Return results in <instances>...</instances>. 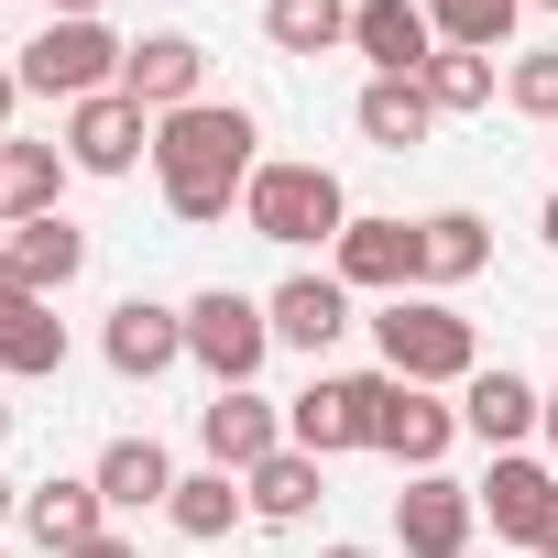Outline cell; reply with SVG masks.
<instances>
[{
  "label": "cell",
  "instance_id": "6da1fadb",
  "mask_svg": "<svg viewBox=\"0 0 558 558\" xmlns=\"http://www.w3.org/2000/svg\"><path fill=\"white\" fill-rule=\"evenodd\" d=\"M252 110H219V99H197V110H165V132H154V175H165V208L175 219H230V197L252 186Z\"/></svg>",
  "mask_w": 558,
  "mask_h": 558
},
{
  "label": "cell",
  "instance_id": "7a4b0ae2",
  "mask_svg": "<svg viewBox=\"0 0 558 558\" xmlns=\"http://www.w3.org/2000/svg\"><path fill=\"white\" fill-rule=\"evenodd\" d=\"M373 340H384V373H395V384H471V373H482L471 318L438 307V296H395V307L373 318Z\"/></svg>",
  "mask_w": 558,
  "mask_h": 558
},
{
  "label": "cell",
  "instance_id": "3957f363",
  "mask_svg": "<svg viewBox=\"0 0 558 558\" xmlns=\"http://www.w3.org/2000/svg\"><path fill=\"white\" fill-rule=\"evenodd\" d=\"M241 219H252V241H340L351 230V197H340L329 165H252Z\"/></svg>",
  "mask_w": 558,
  "mask_h": 558
},
{
  "label": "cell",
  "instance_id": "277c9868",
  "mask_svg": "<svg viewBox=\"0 0 558 558\" xmlns=\"http://www.w3.org/2000/svg\"><path fill=\"white\" fill-rule=\"evenodd\" d=\"M121 56H132V45H121L110 23H45V34L23 45V88H34V99H66V110H77V99L121 88Z\"/></svg>",
  "mask_w": 558,
  "mask_h": 558
},
{
  "label": "cell",
  "instance_id": "5b68a950",
  "mask_svg": "<svg viewBox=\"0 0 558 558\" xmlns=\"http://www.w3.org/2000/svg\"><path fill=\"white\" fill-rule=\"evenodd\" d=\"M263 351H274V318H263L252 296L208 286V296L186 307V362H197L208 384H252V373H263Z\"/></svg>",
  "mask_w": 558,
  "mask_h": 558
},
{
  "label": "cell",
  "instance_id": "8992f818",
  "mask_svg": "<svg viewBox=\"0 0 558 558\" xmlns=\"http://www.w3.org/2000/svg\"><path fill=\"white\" fill-rule=\"evenodd\" d=\"M373 395H384V373H362V384H307V395L286 405V449H307V460L373 449Z\"/></svg>",
  "mask_w": 558,
  "mask_h": 558
},
{
  "label": "cell",
  "instance_id": "52a82bcc",
  "mask_svg": "<svg viewBox=\"0 0 558 558\" xmlns=\"http://www.w3.org/2000/svg\"><path fill=\"white\" fill-rule=\"evenodd\" d=\"M449 438H460V405H438L427 384H395V373H384V395H373V449L405 460V471H438Z\"/></svg>",
  "mask_w": 558,
  "mask_h": 558
},
{
  "label": "cell",
  "instance_id": "ba28073f",
  "mask_svg": "<svg viewBox=\"0 0 558 558\" xmlns=\"http://www.w3.org/2000/svg\"><path fill=\"white\" fill-rule=\"evenodd\" d=\"M197 449H208V471H263L286 449V416H274L252 384H219V405H197Z\"/></svg>",
  "mask_w": 558,
  "mask_h": 558
},
{
  "label": "cell",
  "instance_id": "9c48e42d",
  "mask_svg": "<svg viewBox=\"0 0 558 558\" xmlns=\"http://www.w3.org/2000/svg\"><path fill=\"white\" fill-rule=\"evenodd\" d=\"M143 154H154V132H143V110H132L121 88H99V99L66 110V165H77V175H132Z\"/></svg>",
  "mask_w": 558,
  "mask_h": 558
},
{
  "label": "cell",
  "instance_id": "30bf717a",
  "mask_svg": "<svg viewBox=\"0 0 558 558\" xmlns=\"http://www.w3.org/2000/svg\"><path fill=\"white\" fill-rule=\"evenodd\" d=\"M471 525H482V504H471L460 482H438V471H416V482L395 493V536H405V558H460Z\"/></svg>",
  "mask_w": 558,
  "mask_h": 558
},
{
  "label": "cell",
  "instance_id": "8fae6325",
  "mask_svg": "<svg viewBox=\"0 0 558 558\" xmlns=\"http://www.w3.org/2000/svg\"><path fill=\"white\" fill-rule=\"evenodd\" d=\"M197 77H208L197 34H143V45L121 56V99H132V110H197Z\"/></svg>",
  "mask_w": 558,
  "mask_h": 558
},
{
  "label": "cell",
  "instance_id": "7c38bea8",
  "mask_svg": "<svg viewBox=\"0 0 558 558\" xmlns=\"http://www.w3.org/2000/svg\"><path fill=\"white\" fill-rule=\"evenodd\" d=\"M340 286L351 296H405L416 286V219H351L340 230Z\"/></svg>",
  "mask_w": 558,
  "mask_h": 558
},
{
  "label": "cell",
  "instance_id": "4fadbf2b",
  "mask_svg": "<svg viewBox=\"0 0 558 558\" xmlns=\"http://www.w3.org/2000/svg\"><path fill=\"white\" fill-rule=\"evenodd\" d=\"M99 351H110L121 384H154V373L186 362V307H143V296H132V307H110V340H99Z\"/></svg>",
  "mask_w": 558,
  "mask_h": 558
},
{
  "label": "cell",
  "instance_id": "5bb4252c",
  "mask_svg": "<svg viewBox=\"0 0 558 558\" xmlns=\"http://www.w3.org/2000/svg\"><path fill=\"white\" fill-rule=\"evenodd\" d=\"M351 45L373 56V77H427L438 23L416 12V0H362V12H351Z\"/></svg>",
  "mask_w": 558,
  "mask_h": 558
},
{
  "label": "cell",
  "instance_id": "9a60e30c",
  "mask_svg": "<svg viewBox=\"0 0 558 558\" xmlns=\"http://www.w3.org/2000/svg\"><path fill=\"white\" fill-rule=\"evenodd\" d=\"M536 416H547V395H536V384H525V373H504V362H493V373H471V384H460V427H471V438H482V449H514V438H525V427H536Z\"/></svg>",
  "mask_w": 558,
  "mask_h": 558
},
{
  "label": "cell",
  "instance_id": "2e32d148",
  "mask_svg": "<svg viewBox=\"0 0 558 558\" xmlns=\"http://www.w3.org/2000/svg\"><path fill=\"white\" fill-rule=\"evenodd\" d=\"M274 340H296V351H329L340 329H351V286L340 274H296V286H274Z\"/></svg>",
  "mask_w": 558,
  "mask_h": 558
},
{
  "label": "cell",
  "instance_id": "e0dca14e",
  "mask_svg": "<svg viewBox=\"0 0 558 558\" xmlns=\"http://www.w3.org/2000/svg\"><path fill=\"white\" fill-rule=\"evenodd\" d=\"M12 263H23V286L34 296H66L77 274H88V230L56 208V219H12Z\"/></svg>",
  "mask_w": 558,
  "mask_h": 558
},
{
  "label": "cell",
  "instance_id": "ac0fdd59",
  "mask_svg": "<svg viewBox=\"0 0 558 558\" xmlns=\"http://www.w3.org/2000/svg\"><path fill=\"white\" fill-rule=\"evenodd\" d=\"M88 482H99V504H110V514H143V504H175V460H165L154 438H110Z\"/></svg>",
  "mask_w": 558,
  "mask_h": 558
},
{
  "label": "cell",
  "instance_id": "d6986e66",
  "mask_svg": "<svg viewBox=\"0 0 558 558\" xmlns=\"http://www.w3.org/2000/svg\"><path fill=\"white\" fill-rule=\"evenodd\" d=\"M547 493H558V471H547V460H514V449H504V460H493V482H482L471 504L493 514V536H514V547H525V536H536V514H547Z\"/></svg>",
  "mask_w": 558,
  "mask_h": 558
},
{
  "label": "cell",
  "instance_id": "ffe728a7",
  "mask_svg": "<svg viewBox=\"0 0 558 558\" xmlns=\"http://www.w3.org/2000/svg\"><path fill=\"white\" fill-rule=\"evenodd\" d=\"M99 514H110V504H99V482H34V493H23V525H34L56 558H66V547H88V536H110Z\"/></svg>",
  "mask_w": 558,
  "mask_h": 558
},
{
  "label": "cell",
  "instance_id": "44dd1931",
  "mask_svg": "<svg viewBox=\"0 0 558 558\" xmlns=\"http://www.w3.org/2000/svg\"><path fill=\"white\" fill-rule=\"evenodd\" d=\"M0 373H66V318H56V296H23L12 318H0Z\"/></svg>",
  "mask_w": 558,
  "mask_h": 558
},
{
  "label": "cell",
  "instance_id": "7402d4cb",
  "mask_svg": "<svg viewBox=\"0 0 558 558\" xmlns=\"http://www.w3.org/2000/svg\"><path fill=\"white\" fill-rule=\"evenodd\" d=\"M482 219L471 208H438V219H416V286H460V274H482Z\"/></svg>",
  "mask_w": 558,
  "mask_h": 558
},
{
  "label": "cell",
  "instance_id": "603a6c76",
  "mask_svg": "<svg viewBox=\"0 0 558 558\" xmlns=\"http://www.w3.org/2000/svg\"><path fill=\"white\" fill-rule=\"evenodd\" d=\"M362 132H373L384 154H405V143H427V132H438V110H427V88H416V77H373V88H362Z\"/></svg>",
  "mask_w": 558,
  "mask_h": 558
},
{
  "label": "cell",
  "instance_id": "cb8c5ba5",
  "mask_svg": "<svg viewBox=\"0 0 558 558\" xmlns=\"http://www.w3.org/2000/svg\"><path fill=\"white\" fill-rule=\"evenodd\" d=\"M241 493H252L263 525H296V514L318 504V460H307V449H274L263 471H241Z\"/></svg>",
  "mask_w": 558,
  "mask_h": 558
},
{
  "label": "cell",
  "instance_id": "d4e9b609",
  "mask_svg": "<svg viewBox=\"0 0 558 558\" xmlns=\"http://www.w3.org/2000/svg\"><path fill=\"white\" fill-rule=\"evenodd\" d=\"M0 186H12V219H56L66 154H56V143H0Z\"/></svg>",
  "mask_w": 558,
  "mask_h": 558
},
{
  "label": "cell",
  "instance_id": "484cf974",
  "mask_svg": "<svg viewBox=\"0 0 558 558\" xmlns=\"http://www.w3.org/2000/svg\"><path fill=\"white\" fill-rule=\"evenodd\" d=\"M263 34L286 56H329V45H351V0H263Z\"/></svg>",
  "mask_w": 558,
  "mask_h": 558
},
{
  "label": "cell",
  "instance_id": "4316f807",
  "mask_svg": "<svg viewBox=\"0 0 558 558\" xmlns=\"http://www.w3.org/2000/svg\"><path fill=\"white\" fill-rule=\"evenodd\" d=\"M514 12H525V0H427L438 45H460V56H493V45L514 34Z\"/></svg>",
  "mask_w": 558,
  "mask_h": 558
},
{
  "label": "cell",
  "instance_id": "83f0119b",
  "mask_svg": "<svg viewBox=\"0 0 558 558\" xmlns=\"http://www.w3.org/2000/svg\"><path fill=\"white\" fill-rule=\"evenodd\" d=\"M241 504H252V493H241V471H197V482H175V504H165V514H175L186 536H230V514H241Z\"/></svg>",
  "mask_w": 558,
  "mask_h": 558
},
{
  "label": "cell",
  "instance_id": "f1b7e54d",
  "mask_svg": "<svg viewBox=\"0 0 558 558\" xmlns=\"http://www.w3.org/2000/svg\"><path fill=\"white\" fill-rule=\"evenodd\" d=\"M416 88H427V110H482V99H493V56H460V45H438Z\"/></svg>",
  "mask_w": 558,
  "mask_h": 558
},
{
  "label": "cell",
  "instance_id": "f546056e",
  "mask_svg": "<svg viewBox=\"0 0 558 558\" xmlns=\"http://www.w3.org/2000/svg\"><path fill=\"white\" fill-rule=\"evenodd\" d=\"M504 88H514V110H525V121H558V56H525Z\"/></svg>",
  "mask_w": 558,
  "mask_h": 558
},
{
  "label": "cell",
  "instance_id": "4dcf8cb0",
  "mask_svg": "<svg viewBox=\"0 0 558 558\" xmlns=\"http://www.w3.org/2000/svg\"><path fill=\"white\" fill-rule=\"evenodd\" d=\"M23 296H34V286H23V263H12V252H0V318H12Z\"/></svg>",
  "mask_w": 558,
  "mask_h": 558
},
{
  "label": "cell",
  "instance_id": "1f68e13d",
  "mask_svg": "<svg viewBox=\"0 0 558 558\" xmlns=\"http://www.w3.org/2000/svg\"><path fill=\"white\" fill-rule=\"evenodd\" d=\"M525 547H547V558H558V493H547V514H536V536H525Z\"/></svg>",
  "mask_w": 558,
  "mask_h": 558
},
{
  "label": "cell",
  "instance_id": "d6a6232c",
  "mask_svg": "<svg viewBox=\"0 0 558 558\" xmlns=\"http://www.w3.org/2000/svg\"><path fill=\"white\" fill-rule=\"evenodd\" d=\"M66 558H143V547H121V536H88V547H66Z\"/></svg>",
  "mask_w": 558,
  "mask_h": 558
},
{
  "label": "cell",
  "instance_id": "836d02e7",
  "mask_svg": "<svg viewBox=\"0 0 558 558\" xmlns=\"http://www.w3.org/2000/svg\"><path fill=\"white\" fill-rule=\"evenodd\" d=\"M12 99H23V66H0V121H12Z\"/></svg>",
  "mask_w": 558,
  "mask_h": 558
},
{
  "label": "cell",
  "instance_id": "e575fe53",
  "mask_svg": "<svg viewBox=\"0 0 558 558\" xmlns=\"http://www.w3.org/2000/svg\"><path fill=\"white\" fill-rule=\"evenodd\" d=\"M56 23H99V0H56Z\"/></svg>",
  "mask_w": 558,
  "mask_h": 558
},
{
  "label": "cell",
  "instance_id": "d590c367",
  "mask_svg": "<svg viewBox=\"0 0 558 558\" xmlns=\"http://www.w3.org/2000/svg\"><path fill=\"white\" fill-rule=\"evenodd\" d=\"M536 427H547V449H558V395H547V416H536Z\"/></svg>",
  "mask_w": 558,
  "mask_h": 558
},
{
  "label": "cell",
  "instance_id": "8d00e7d4",
  "mask_svg": "<svg viewBox=\"0 0 558 558\" xmlns=\"http://www.w3.org/2000/svg\"><path fill=\"white\" fill-rule=\"evenodd\" d=\"M12 504H23V493H12V482H0V514H12Z\"/></svg>",
  "mask_w": 558,
  "mask_h": 558
},
{
  "label": "cell",
  "instance_id": "74e56055",
  "mask_svg": "<svg viewBox=\"0 0 558 558\" xmlns=\"http://www.w3.org/2000/svg\"><path fill=\"white\" fill-rule=\"evenodd\" d=\"M547 241H558V197H547Z\"/></svg>",
  "mask_w": 558,
  "mask_h": 558
},
{
  "label": "cell",
  "instance_id": "f35d334b",
  "mask_svg": "<svg viewBox=\"0 0 558 558\" xmlns=\"http://www.w3.org/2000/svg\"><path fill=\"white\" fill-rule=\"evenodd\" d=\"M329 558H373V547H329Z\"/></svg>",
  "mask_w": 558,
  "mask_h": 558
},
{
  "label": "cell",
  "instance_id": "ab89813d",
  "mask_svg": "<svg viewBox=\"0 0 558 558\" xmlns=\"http://www.w3.org/2000/svg\"><path fill=\"white\" fill-rule=\"evenodd\" d=\"M0 438H12V405H0Z\"/></svg>",
  "mask_w": 558,
  "mask_h": 558
},
{
  "label": "cell",
  "instance_id": "60d3db41",
  "mask_svg": "<svg viewBox=\"0 0 558 558\" xmlns=\"http://www.w3.org/2000/svg\"><path fill=\"white\" fill-rule=\"evenodd\" d=\"M0 219H12V186H0Z\"/></svg>",
  "mask_w": 558,
  "mask_h": 558
},
{
  "label": "cell",
  "instance_id": "b9f144b4",
  "mask_svg": "<svg viewBox=\"0 0 558 558\" xmlns=\"http://www.w3.org/2000/svg\"><path fill=\"white\" fill-rule=\"evenodd\" d=\"M536 12H558V0H536Z\"/></svg>",
  "mask_w": 558,
  "mask_h": 558
}]
</instances>
